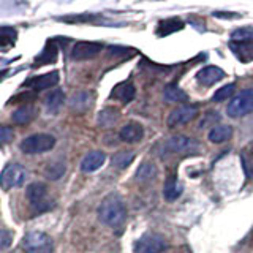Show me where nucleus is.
Wrapping results in <instances>:
<instances>
[{
	"label": "nucleus",
	"mask_w": 253,
	"mask_h": 253,
	"mask_svg": "<svg viewBox=\"0 0 253 253\" xmlns=\"http://www.w3.org/2000/svg\"><path fill=\"white\" fill-rule=\"evenodd\" d=\"M234 90H236V84H233V83L223 85L221 89H218L215 93H213V101H225L228 98H231Z\"/></svg>",
	"instance_id": "obj_31"
},
{
	"label": "nucleus",
	"mask_w": 253,
	"mask_h": 253,
	"mask_svg": "<svg viewBox=\"0 0 253 253\" xmlns=\"http://www.w3.org/2000/svg\"><path fill=\"white\" fill-rule=\"evenodd\" d=\"M233 136V128L229 125H215L213 128H211L208 138L215 142V144H220V142H225L228 139H231Z\"/></svg>",
	"instance_id": "obj_21"
},
{
	"label": "nucleus",
	"mask_w": 253,
	"mask_h": 253,
	"mask_svg": "<svg viewBox=\"0 0 253 253\" xmlns=\"http://www.w3.org/2000/svg\"><path fill=\"white\" fill-rule=\"evenodd\" d=\"M134 93H136V89H134V85L131 83H122L114 87L111 97L121 100L122 103H130L134 98Z\"/></svg>",
	"instance_id": "obj_18"
},
{
	"label": "nucleus",
	"mask_w": 253,
	"mask_h": 253,
	"mask_svg": "<svg viewBox=\"0 0 253 253\" xmlns=\"http://www.w3.org/2000/svg\"><path fill=\"white\" fill-rule=\"evenodd\" d=\"M223 78H225V71L218 67H213V65L204 67L196 73V81L201 85H206V87H211L213 84H217Z\"/></svg>",
	"instance_id": "obj_11"
},
{
	"label": "nucleus",
	"mask_w": 253,
	"mask_h": 253,
	"mask_svg": "<svg viewBox=\"0 0 253 253\" xmlns=\"http://www.w3.org/2000/svg\"><path fill=\"white\" fill-rule=\"evenodd\" d=\"M180 193H182V187L179 185L176 176H169L165 184V198L168 201H174L180 196Z\"/></svg>",
	"instance_id": "obj_26"
},
{
	"label": "nucleus",
	"mask_w": 253,
	"mask_h": 253,
	"mask_svg": "<svg viewBox=\"0 0 253 253\" xmlns=\"http://www.w3.org/2000/svg\"><path fill=\"white\" fill-rule=\"evenodd\" d=\"M192 146V139L184 136V134H177V136H172L166 141V150L168 152H174V154H179V152H185V150Z\"/></svg>",
	"instance_id": "obj_19"
},
{
	"label": "nucleus",
	"mask_w": 253,
	"mask_h": 253,
	"mask_svg": "<svg viewBox=\"0 0 253 253\" xmlns=\"http://www.w3.org/2000/svg\"><path fill=\"white\" fill-rule=\"evenodd\" d=\"M63 103H65V93L60 89H55L52 90L47 97L44 98V105H46V109L49 111V113H57V111L63 106Z\"/></svg>",
	"instance_id": "obj_20"
},
{
	"label": "nucleus",
	"mask_w": 253,
	"mask_h": 253,
	"mask_svg": "<svg viewBox=\"0 0 253 253\" xmlns=\"http://www.w3.org/2000/svg\"><path fill=\"white\" fill-rule=\"evenodd\" d=\"M231 38L237 43H250L253 40V29H237L231 34Z\"/></svg>",
	"instance_id": "obj_30"
},
{
	"label": "nucleus",
	"mask_w": 253,
	"mask_h": 253,
	"mask_svg": "<svg viewBox=\"0 0 253 253\" xmlns=\"http://www.w3.org/2000/svg\"><path fill=\"white\" fill-rule=\"evenodd\" d=\"M226 113L233 119H239V117H244L253 113V89H247L237 93L236 97L229 101Z\"/></svg>",
	"instance_id": "obj_5"
},
{
	"label": "nucleus",
	"mask_w": 253,
	"mask_h": 253,
	"mask_svg": "<svg viewBox=\"0 0 253 253\" xmlns=\"http://www.w3.org/2000/svg\"><path fill=\"white\" fill-rule=\"evenodd\" d=\"M119 119V111L116 108H105L98 114V124L101 126H113Z\"/></svg>",
	"instance_id": "obj_27"
},
{
	"label": "nucleus",
	"mask_w": 253,
	"mask_h": 253,
	"mask_svg": "<svg viewBox=\"0 0 253 253\" xmlns=\"http://www.w3.org/2000/svg\"><path fill=\"white\" fill-rule=\"evenodd\" d=\"M198 116V108L193 105H182L176 109H172L168 119H166V124L168 126H179V125H185L188 122H192L193 119Z\"/></svg>",
	"instance_id": "obj_8"
},
{
	"label": "nucleus",
	"mask_w": 253,
	"mask_h": 253,
	"mask_svg": "<svg viewBox=\"0 0 253 253\" xmlns=\"http://www.w3.org/2000/svg\"><path fill=\"white\" fill-rule=\"evenodd\" d=\"M103 51V46L100 43H90V42H79L71 49V57L75 60H87L98 55Z\"/></svg>",
	"instance_id": "obj_9"
},
{
	"label": "nucleus",
	"mask_w": 253,
	"mask_h": 253,
	"mask_svg": "<svg viewBox=\"0 0 253 253\" xmlns=\"http://www.w3.org/2000/svg\"><path fill=\"white\" fill-rule=\"evenodd\" d=\"M27 179V171L19 163H8L3 171L0 172V187L3 190H11L21 187Z\"/></svg>",
	"instance_id": "obj_6"
},
{
	"label": "nucleus",
	"mask_w": 253,
	"mask_h": 253,
	"mask_svg": "<svg viewBox=\"0 0 253 253\" xmlns=\"http://www.w3.org/2000/svg\"><path fill=\"white\" fill-rule=\"evenodd\" d=\"M63 172H65V163L63 162H57V163H51L47 165V168L44 171L46 177L51 179V180H57L63 176Z\"/></svg>",
	"instance_id": "obj_29"
},
{
	"label": "nucleus",
	"mask_w": 253,
	"mask_h": 253,
	"mask_svg": "<svg viewBox=\"0 0 253 253\" xmlns=\"http://www.w3.org/2000/svg\"><path fill=\"white\" fill-rule=\"evenodd\" d=\"M14 138V131L11 126L6 125H0V146H6L10 144Z\"/></svg>",
	"instance_id": "obj_32"
},
{
	"label": "nucleus",
	"mask_w": 253,
	"mask_h": 253,
	"mask_svg": "<svg viewBox=\"0 0 253 253\" xmlns=\"http://www.w3.org/2000/svg\"><path fill=\"white\" fill-rule=\"evenodd\" d=\"M229 47H231L233 54L237 59L244 63H249L253 60V44L252 43H237V42H231L229 43Z\"/></svg>",
	"instance_id": "obj_17"
},
{
	"label": "nucleus",
	"mask_w": 253,
	"mask_h": 253,
	"mask_svg": "<svg viewBox=\"0 0 253 253\" xmlns=\"http://www.w3.org/2000/svg\"><path fill=\"white\" fill-rule=\"evenodd\" d=\"M70 108L75 111V113H85L87 109L90 108L92 105V93L81 90V92H76L73 93V97L70 98Z\"/></svg>",
	"instance_id": "obj_14"
},
{
	"label": "nucleus",
	"mask_w": 253,
	"mask_h": 253,
	"mask_svg": "<svg viewBox=\"0 0 253 253\" xmlns=\"http://www.w3.org/2000/svg\"><path fill=\"white\" fill-rule=\"evenodd\" d=\"M108 54L109 55H116V57H121V55H131L133 49H128V47H121V46H109L108 47Z\"/></svg>",
	"instance_id": "obj_34"
},
{
	"label": "nucleus",
	"mask_w": 253,
	"mask_h": 253,
	"mask_svg": "<svg viewBox=\"0 0 253 253\" xmlns=\"http://www.w3.org/2000/svg\"><path fill=\"white\" fill-rule=\"evenodd\" d=\"M119 136H121V139L125 142H139L142 139V136H144V128L136 122H130L121 130V134H119Z\"/></svg>",
	"instance_id": "obj_16"
},
{
	"label": "nucleus",
	"mask_w": 253,
	"mask_h": 253,
	"mask_svg": "<svg viewBox=\"0 0 253 253\" xmlns=\"http://www.w3.org/2000/svg\"><path fill=\"white\" fill-rule=\"evenodd\" d=\"M98 218L101 223L111 228H121L126 218V208L119 195H108L98 208Z\"/></svg>",
	"instance_id": "obj_1"
},
{
	"label": "nucleus",
	"mask_w": 253,
	"mask_h": 253,
	"mask_svg": "<svg viewBox=\"0 0 253 253\" xmlns=\"http://www.w3.org/2000/svg\"><path fill=\"white\" fill-rule=\"evenodd\" d=\"M133 160H134V152H131V150H122V152L114 154L111 163H113V166L117 169H125L131 165Z\"/></svg>",
	"instance_id": "obj_25"
},
{
	"label": "nucleus",
	"mask_w": 253,
	"mask_h": 253,
	"mask_svg": "<svg viewBox=\"0 0 253 253\" xmlns=\"http://www.w3.org/2000/svg\"><path fill=\"white\" fill-rule=\"evenodd\" d=\"M22 249L26 253H52L54 241L51 236L42 231H32L24 236Z\"/></svg>",
	"instance_id": "obj_3"
},
{
	"label": "nucleus",
	"mask_w": 253,
	"mask_h": 253,
	"mask_svg": "<svg viewBox=\"0 0 253 253\" xmlns=\"http://www.w3.org/2000/svg\"><path fill=\"white\" fill-rule=\"evenodd\" d=\"M57 84H59V73H57V71H51V73L30 78V79H27L26 83H24V85H27L29 89H34V90L51 89V87L57 85Z\"/></svg>",
	"instance_id": "obj_10"
},
{
	"label": "nucleus",
	"mask_w": 253,
	"mask_h": 253,
	"mask_svg": "<svg viewBox=\"0 0 253 253\" xmlns=\"http://www.w3.org/2000/svg\"><path fill=\"white\" fill-rule=\"evenodd\" d=\"M57 54H59L57 44H55L54 40H49V42L44 44L43 51L35 57V67L49 65V63H54L55 60H57Z\"/></svg>",
	"instance_id": "obj_13"
},
{
	"label": "nucleus",
	"mask_w": 253,
	"mask_h": 253,
	"mask_svg": "<svg viewBox=\"0 0 253 253\" xmlns=\"http://www.w3.org/2000/svg\"><path fill=\"white\" fill-rule=\"evenodd\" d=\"M32 100H35V92H22L19 95H16V97L11 100V101H18V103H27L29 105V101Z\"/></svg>",
	"instance_id": "obj_35"
},
{
	"label": "nucleus",
	"mask_w": 253,
	"mask_h": 253,
	"mask_svg": "<svg viewBox=\"0 0 253 253\" xmlns=\"http://www.w3.org/2000/svg\"><path fill=\"white\" fill-rule=\"evenodd\" d=\"M11 242H13V234L8 229H0V253L10 249Z\"/></svg>",
	"instance_id": "obj_33"
},
{
	"label": "nucleus",
	"mask_w": 253,
	"mask_h": 253,
	"mask_svg": "<svg viewBox=\"0 0 253 253\" xmlns=\"http://www.w3.org/2000/svg\"><path fill=\"white\" fill-rule=\"evenodd\" d=\"M182 27H184V22L179 19H165V21H160V24H158L157 34L160 37H166V35H171L174 32L180 30Z\"/></svg>",
	"instance_id": "obj_24"
},
{
	"label": "nucleus",
	"mask_w": 253,
	"mask_h": 253,
	"mask_svg": "<svg viewBox=\"0 0 253 253\" xmlns=\"http://www.w3.org/2000/svg\"><path fill=\"white\" fill-rule=\"evenodd\" d=\"M35 117H37V108L32 105V103L19 106L11 116L13 122L18 124V125H27V124H30L32 121H34Z\"/></svg>",
	"instance_id": "obj_15"
},
{
	"label": "nucleus",
	"mask_w": 253,
	"mask_h": 253,
	"mask_svg": "<svg viewBox=\"0 0 253 253\" xmlns=\"http://www.w3.org/2000/svg\"><path fill=\"white\" fill-rule=\"evenodd\" d=\"M16 37H18V34L13 27H0V49L13 46Z\"/></svg>",
	"instance_id": "obj_28"
},
{
	"label": "nucleus",
	"mask_w": 253,
	"mask_h": 253,
	"mask_svg": "<svg viewBox=\"0 0 253 253\" xmlns=\"http://www.w3.org/2000/svg\"><path fill=\"white\" fill-rule=\"evenodd\" d=\"M163 98L168 103H184L188 100V95L180 89L176 84H169L165 87L163 92Z\"/></svg>",
	"instance_id": "obj_22"
},
{
	"label": "nucleus",
	"mask_w": 253,
	"mask_h": 253,
	"mask_svg": "<svg viewBox=\"0 0 253 253\" xmlns=\"http://www.w3.org/2000/svg\"><path fill=\"white\" fill-rule=\"evenodd\" d=\"M213 16H215V18H239V14H228V13H221V11H215L213 13Z\"/></svg>",
	"instance_id": "obj_36"
},
{
	"label": "nucleus",
	"mask_w": 253,
	"mask_h": 253,
	"mask_svg": "<svg viewBox=\"0 0 253 253\" xmlns=\"http://www.w3.org/2000/svg\"><path fill=\"white\" fill-rule=\"evenodd\" d=\"M252 150H253V149H252Z\"/></svg>",
	"instance_id": "obj_37"
},
{
	"label": "nucleus",
	"mask_w": 253,
	"mask_h": 253,
	"mask_svg": "<svg viewBox=\"0 0 253 253\" xmlns=\"http://www.w3.org/2000/svg\"><path fill=\"white\" fill-rule=\"evenodd\" d=\"M155 176H157V168H155V165H152L150 162H144L136 171V180L142 182V184L152 182Z\"/></svg>",
	"instance_id": "obj_23"
},
{
	"label": "nucleus",
	"mask_w": 253,
	"mask_h": 253,
	"mask_svg": "<svg viewBox=\"0 0 253 253\" xmlns=\"http://www.w3.org/2000/svg\"><path fill=\"white\" fill-rule=\"evenodd\" d=\"M27 200L30 203V208L35 213H43L54 208V200L51 198L47 187L42 182H34L27 188Z\"/></svg>",
	"instance_id": "obj_2"
},
{
	"label": "nucleus",
	"mask_w": 253,
	"mask_h": 253,
	"mask_svg": "<svg viewBox=\"0 0 253 253\" xmlns=\"http://www.w3.org/2000/svg\"><path fill=\"white\" fill-rule=\"evenodd\" d=\"M106 162V155L101 150H93V152H89L81 162V169L84 172H93L100 169Z\"/></svg>",
	"instance_id": "obj_12"
},
{
	"label": "nucleus",
	"mask_w": 253,
	"mask_h": 253,
	"mask_svg": "<svg viewBox=\"0 0 253 253\" xmlns=\"http://www.w3.org/2000/svg\"><path fill=\"white\" fill-rule=\"evenodd\" d=\"M54 146H55L54 136L46 133H38V134H32V136L22 139L21 150L27 155H37V154H43L54 149Z\"/></svg>",
	"instance_id": "obj_4"
},
{
	"label": "nucleus",
	"mask_w": 253,
	"mask_h": 253,
	"mask_svg": "<svg viewBox=\"0 0 253 253\" xmlns=\"http://www.w3.org/2000/svg\"><path fill=\"white\" fill-rule=\"evenodd\" d=\"M166 249V241L163 236L157 233H147L142 237H139L136 245H134V252L136 253H162Z\"/></svg>",
	"instance_id": "obj_7"
}]
</instances>
